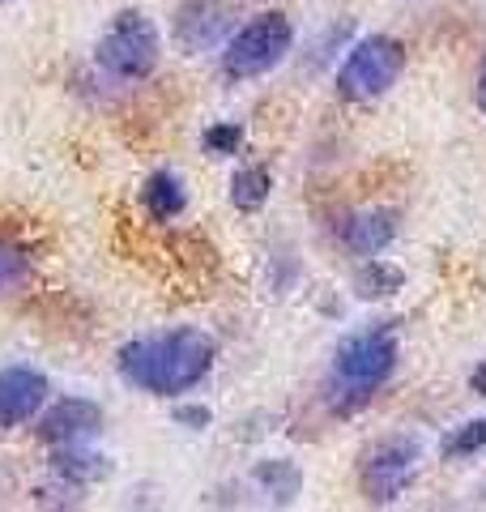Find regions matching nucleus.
I'll return each mask as SVG.
<instances>
[{
	"label": "nucleus",
	"mask_w": 486,
	"mask_h": 512,
	"mask_svg": "<svg viewBox=\"0 0 486 512\" xmlns=\"http://www.w3.org/2000/svg\"><path fill=\"white\" fill-rule=\"evenodd\" d=\"M469 389H474L478 397H486V359L474 367V372H469Z\"/></svg>",
	"instance_id": "21"
},
{
	"label": "nucleus",
	"mask_w": 486,
	"mask_h": 512,
	"mask_svg": "<svg viewBox=\"0 0 486 512\" xmlns=\"http://www.w3.org/2000/svg\"><path fill=\"white\" fill-rule=\"evenodd\" d=\"M354 43V22L350 18H337L329 30H320V35L312 39V52H307V69H324L337 52H346V47Z\"/></svg>",
	"instance_id": "16"
},
{
	"label": "nucleus",
	"mask_w": 486,
	"mask_h": 512,
	"mask_svg": "<svg viewBox=\"0 0 486 512\" xmlns=\"http://www.w3.org/2000/svg\"><path fill=\"white\" fill-rule=\"evenodd\" d=\"M295 52V26L286 13L265 9L252 22H243L222 47V77L226 82H256L273 73L278 64Z\"/></svg>",
	"instance_id": "3"
},
{
	"label": "nucleus",
	"mask_w": 486,
	"mask_h": 512,
	"mask_svg": "<svg viewBox=\"0 0 486 512\" xmlns=\"http://www.w3.org/2000/svg\"><path fill=\"white\" fill-rule=\"evenodd\" d=\"M486 448V419H469L461 427H452L440 440V457L444 461H461V457H478Z\"/></svg>",
	"instance_id": "17"
},
{
	"label": "nucleus",
	"mask_w": 486,
	"mask_h": 512,
	"mask_svg": "<svg viewBox=\"0 0 486 512\" xmlns=\"http://www.w3.org/2000/svg\"><path fill=\"white\" fill-rule=\"evenodd\" d=\"M405 73V43L393 35H363L337 64V94L346 103H376Z\"/></svg>",
	"instance_id": "6"
},
{
	"label": "nucleus",
	"mask_w": 486,
	"mask_h": 512,
	"mask_svg": "<svg viewBox=\"0 0 486 512\" xmlns=\"http://www.w3.org/2000/svg\"><path fill=\"white\" fill-rule=\"evenodd\" d=\"M94 436H103V406L94 397H60L39 410L43 444H90Z\"/></svg>",
	"instance_id": "9"
},
{
	"label": "nucleus",
	"mask_w": 486,
	"mask_h": 512,
	"mask_svg": "<svg viewBox=\"0 0 486 512\" xmlns=\"http://www.w3.org/2000/svg\"><path fill=\"white\" fill-rule=\"evenodd\" d=\"M47 466L60 483L69 487H94V483H107L111 478V457L107 453H94L90 444H52V457H47Z\"/></svg>",
	"instance_id": "11"
},
{
	"label": "nucleus",
	"mask_w": 486,
	"mask_h": 512,
	"mask_svg": "<svg viewBox=\"0 0 486 512\" xmlns=\"http://www.w3.org/2000/svg\"><path fill=\"white\" fill-rule=\"evenodd\" d=\"M158 56H162L158 26L141 9H120L107 22L99 43H94V64L116 82H145L158 69Z\"/></svg>",
	"instance_id": "5"
},
{
	"label": "nucleus",
	"mask_w": 486,
	"mask_h": 512,
	"mask_svg": "<svg viewBox=\"0 0 486 512\" xmlns=\"http://www.w3.org/2000/svg\"><path fill=\"white\" fill-rule=\"evenodd\" d=\"M141 205L154 222H175L188 210V188L180 184L175 171H154L150 180L141 184Z\"/></svg>",
	"instance_id": "13"
},
{
	"label": "nucleus",
	"mask_w": 486,
	"mask_h": 512,
	"mask_svg": "<svg viewBox=\"0 0 486 512\" xmlns=\"http://www.w3.org/2000/svg\"><path fill=\"white\" fill-rule=\"evenodd\" d=\"M171 419L180 427H188V431H209V427H214V410L201 406V402H180L171 410Z\"/></svg>",
	"instance_id": "20"
},
{
	"label": "nucleus",
	"mask_w": 486,
	"mask_h": 512,
	"mask_svg": "<svg viewBox=\"0 0 486 512\" xmlns=\"http://www.w3.org/2000/svg\"><path fill=\"white\" fill-rule=\"evenodd\" d=\"M252 483L269 495V504L290 508V504H299L307 478L299 470V461H290V457H261L252 466Z\"/></svg>",
	"instance_id": "12"
},
{
	"label": "nucleus",
	"mask_w": 486,
	"mask_h": 512,
	"mask_svg": "<svg viewBox=\"0 0 486 512\" xmlns=\"http://www.w3.org/2000/svg\"><path fill=\"white\" fill-rule=\"evenodd\" d=\"M47 397H52V384H47L39 367H26V363L0 367V431H13L30 419H39Z\"/></svg>",
	"instance_id": "8"
},
{
	"label": "nucleus",
	"mask_w": 486,
	"mask_h": 512,
	"mask_svg": "<svg viewBox=\"0 0 486 512\" xmlns=\"http://www.w3.org/2000/svg\"><path fill=\"white\" fill-rule=\"evenodd\" d=\"M397 239V210L376 205V210H359L337 227V244L350 256H380Z\"/></svg>",
	"instance_id": "10"
},
{
	"label": "nucleus",
	"mask_w": 486,
	"mask_h": 512,
	"mask_svg": "<svg viewBox=\"0 0 486 512\" xmlns=\"http://www.w3.org/2000/svg\"><path fill=\"white\" fill-rule=\"evenodd\" d=\"M397 333L388 325H371L359 333H346L333 350V372H329V410L337 419L367 410L376 402V393L388 384V376L397 372Z\"/></svg>",
	"instance_id": "2"
},
{
	"label": "nucleus",
	"mask_w": 486,
	"mask_h": 512,
	"mask_svg": "<svg viewBox=\"0 0 486 512\" xmlns=\"http://www.w3.org/2000/svg\"><path fill=\"white\" fill-rule=\"evenodd\" d=\"M218 342L197 325L141 333L116 350V372L150 397H184L214 372Z\"/></svg>",
	"instance_id": "1"
},
{
	"label": "nucleus",
	"mask_w": 486,
	"mask_h": 512,
	"mask_svg": "<svg viewBox=\"0 0 486 512\" xmlns=\"http://www.w3.org/2000/svg\"><path fill=\"white\" fill-rule=\"evenodd\" d=\"M201 150L209 158H235L243 150V124L235 120H218V124H209L205 133H201Z\"/></svg>",
	"instance_id": "18"
},
{
	"label": "nucleus",
	"mask_w": 486,
	"mask_h": 512,
	"mask_svg": "<svg viewBox=\"0 0 486 512\" xmlns=\"http://www.w3.org/2000/svg\"><path fill=\"white\" fill-rule=\"evenodd\" d=\"M273 197V175L265 163H248L231 175V205L239 214H261Z\"/></svg>",
	"instance_id": "15"
},
{
	"label": "nucleus",
	"mask_w": 486,
	"mask_h": 512,
	"mask_svg": "<svg viewBox=\"0 0 486 512\" xmlns=\"http://www.w3.org/2000/svg\"><path fill=\"white\" fill-rule=\"evenodd\" d=\"M26 274H30V252L22 244L0 239V291H13L18 282H26Z\"/></svg>",
	"instance_id": "19"
},
{
	"label": "nucleus",
	"mask_w": 486,
	"mask_h": 512,
	"mask_svg": "<svg viewBox=\"0 0 486 512\" xmlns=\"http://www.w3.org/2000/svg\"><path fill=\"white\" fill-rule=\"evenodd\" d=\"M0 5H9V0H0Z\"/></svg>",
	"instance_id": "23"
},
{
	"label": "nucleus",
	"mask_w": 486,
	"mask_h": 512,
	"mask_svg": "<svg viewBox=\"0 0 486 512\" xmlns=\"http://www.w3.org/2000/svg\"><path fill=\"white\" fill-rule=\"evenodd\" d=\"M427 457V440L418 431H388L359 457V487L367 495V504H397L405 491L414 487L418 470Z\"/></svg>",
	"instance_id": "4"
},
{
	"label": "nucleus",
	"mask_w": 486,
	"mask_h": 512,
	"mask_svg": "<svg viewBox=\"0 0 486 512\" xmlns=\"http://www.w3.org/2000/svg\"><path fill=\"white\" fill-rule=\"evenodd\" d=\"M231 30H235L231 0H184V5L175 9L171 39L184 56H205L231 39Z\"/></svg>",
	"instance_id": "7"
},
{
	"label": "nucleus",
	"mask_w": 486,
	"mask_h": 512,
	"mask_svg": "<svg viewBox=\"0 0 486 512\" xmlns=\"http://www.w3.org/2000/svg\"><path fill=\"white\" fill-rule=\"evenodd\" d=\"M478 107L486 111V64H482V77H478Z\"/></svg>",
	"instance_id": "22"
},
{
	"label": "nucleus",
	"mask_w": 486,
	"mask_h": 512,
	"mask_svg": "<svg viewBox=\"0 0 486 512\" xmlns=\"http://www.w3.org/2000/svg\"><path fill=\"white\" fill-rule=\"evenodd\" d=\"M397 291H405V269L393 261H380V256H363V265L354 269V295L363 303H380L393 299Z\"/></svg>",
	"instance_id": "14"
}]
</instances>
